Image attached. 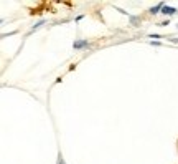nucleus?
<instances>
[{"label": "nucleus", "instance_id": "obj_1", "mask_svg": "<svg viewBox=\"0 0 178 164\" xmlns=\"http://www.w3.org/2000/svg\"><path fill=\"white\" fill-rule=\"evenodd\" d=\"M86 46H87L86 40H76V42L73 43V48H74V50H81V48H86Z\"/></svg>", "mask_w": 178, "mask_h": 164}, {"label": "nucleus", "instance_id": "obj_2", "mask_svg": "<svg viewBox=\"0 0 178 164\" xmlns=\"http://www.w3.org/2000/svg\"><path fill=\"white\" fill-rule=\"evenodd\" d=\"M162 13H163V15H175V13H177V9H173V7H163V9H162Z\"/></svg>", "mask_w": 178, "mask_h": 164}, {"label": "nucleus", "instance_id": "obj_3", "mask_svg": "<svg viewBox=\"0 0 178 164\" xmlns=\"http://www.w3.org/2000/svg\"><path fill=\"white\" fill-rule=\"evenodd\" d=\"M163 7H165L163 4H158V5H155V7H152V9H150V13H153V15H155V13H158V10H162Z\"/></svg>", "mask_w": 178, "mask_h": 164}, {"label": "nucleus", "instance_id": "obj_4", "mask_svg": "<svg viewBox=\"0 0 178 164\" xmlns=\"http://www.w3.org/2000/svg\"><path fill=\"white\" fill-rule=\"evenodd\" d=\"M130 22L135 25V23H139V18H137V17H130Z\"/></svg>", "mask_w": 178, "mask_h": 164}, {"label": "nucleus", "instance_id": "obj_5", "mask_svg": "<svg viewBox=\"0 0 178 164\" xmlns=\"http://www.w3.org/2000/svg\"><path fill=\"white\" fill-rule=\"evenodd\" d=\"M58 164H66V163H64V159H63V156H61V154H59V157H58Z\"/></svg>", "mask_w": 178, "mask_h": 164}]
</instances>
